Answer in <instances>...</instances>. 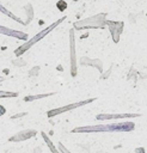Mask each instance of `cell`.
<instances>
[{"label": "cell", "instance_id": "obj_1", "mask_svg": "<svg viewBox=\"0 0 147 153\" xmlns=\"http://www.w3.org/2000/svg\"><path fill=\"white\" fill-rule=\"evenodd\" d=\"M135 129V123L130 121L111 123V124H97V126H84L72 129V133H121L131 131Z\"/></svg>", "mask_w": 147, "mask_h": 153}, {"label": "cell", "instance_id": "obj_2", "mask_svg": "<svg viewBox=\"0 0 147 153\" xmlns=\"http://www.w3.org/2000/svg\"><path fill=\"white\" fill-rule=\"evenodd\" d=\"M65 19H66V16L61 17V18H60V19H57L55 23H53L51 25H49V26H48V27H45L44 30H42V31H39L38 33H36V35H35L31 39H29L26 43H23L22 45H19V47L14 50V55H16V56H20L23 53H25L26 50H29L33 44H36V43H37V42H39L42 38H44V37H45L49 32H51L56 26H59V24H61Z\"/></svg>", "mask_w": 147, "mask_h": 153}, {"label": "cell", "instance_id": "obj_3", "mask_svg": "<svg viewBox=\"0 0 147 153\" xmlns=\"http://www.w3.org/2000/svg\"><path fill=\"white\" fill-rule=\"evenodd\" d=\"M106 25V14L105 13H98L90 18H86L80 22L74 23V29L78 30H85V29H102Z\"/></svg>", "mask_w": 147, "mask_h": 153}, {"label": "cell", "instance_id": "obj_4", "mask_svg": "<svg viewBox=\"0 0 147 153\" xmlns=\"http://www.w3.org/2000/svg\"><path fill=\"white\" fill-rule=\"evenodd\" d=\"M97 98L93 97V98H90V99H85V100H80V102H76V103H72V104H67L65 106H60V108H56V109H51V110H48L47 112V116L50 118V117H54L56 115H60V114H63V112H67V111H71V110H74L76 108H80V106H84L86 104H90L92 103L93 100H96Z\"/></svg>", "mask_w": 147, "mask_h": 153}, {"label": "cell", "instance_id": "obj_5", "mask_svg": "<svg viewBox=\"0 0 147 153\" xmlns=\"http://www.w3.org/2000/svg\"><path fill=\"white\" fill-rule=\"evenodd\" d=\"M69 48H71V75L76 76V54H75V41H74V29L69 31Z\"/></svg>", "mask_w": 147, "mask_h": 153}, {"label": "cell", "instance_id": "obj_6", "mask_svg": "<svg viewBox=\"0 0 147 153\" xmlns=\"http://www.w3.org/2000/svg\"><path fill=\"white\" fill-rule=\"evenodd\" d=\"M106 26L110 30L111 33V38L115 43H118L120 41V36L123 31V22H117V20H106Z\"/></svg>", "mask_w": 147, "mask_h": 153}, {"label": "cell", "instance_id": "obj_7", "mask_svg": "<svg viewBox=\"0 0 147 153\" xmlns=\"http://www.w3.org/2000/svg\"><path fill=\"white\" fill-rule=\"evenodd\" d=\"M37 131L35 129H23L20 131H18L17 134L12 135L8 141L11 142H18V141H24V140H27V139H31L33 136H36Z\"/></svg>", "mask_w": 147, "mask_h": 153}, {"label": "cell", "instance_id": "obj_8", "mask_svg": "<svg viewBox=\"0 0 147 153\" xmlns=\"http://www.w3.org/2000/svg\"><path fill=\"white\" fill-rule=\"evenodd\" d=\"M140 114H98L97 120H123V118H135L140 117Z\"/></svg>", "mask_w": 147, "mask_h": 153}, {"label": "cell", "instance_id": "obj_9", "mask_svg": "<svg viewBox=\"0 0 147 153\" xmlns=\"http://www.w3.org/2000/svg\"><path fill=\"white\" fill-rule=\"evenodd\" d=\"M0 35L14 37V38L22 39V41H27V33H25L23 31H19V30L10 29V27H6V26H1V25H0Z\"/></svg>", "mask_w": 147, "mask_h": 153}, {"label": "cell", "instance_id": "obj_10", "mask_svg": "<svg viewBox=\"0 0 147 153\" xmlns=\"http://www.w3.org/2000/svg\"><path fill=\"white\" fill-rule=\"evenodd\" d=\"M0 12H1V13H4V14H6L8 18H11V19H13V20H16V22H18V23H20V24H24V22H23L19 17L14 16L12 12H10V11H8L4 5H1V4H0Z\"/></svg>", "mask_w": 147, "mask_h": 153}, {"label": "cell", "instance_id": "obj_11", "mask_svg": "<svg viewBox=\"0 0 147 153\" xmlns=\"http://www.w3.org/2000/svg\"><path fill=\"white\" fill-rule=\"evenodd\" d=\"M41 135H42V137L44 139V141H45V143H47V146L49 147V149H50V152H51V153H59V151H57V149L55 148V146H54V143L51 142V140L49 139V136H48V135H47V134H45L44 131H42V133H41Z\"/></svg>", "mask_w": 147, "mask_h": 153}, {"label": "cell", "instance_id": "obj_12", "mask_svg": "<svg viewBox=\"0 0 147 153\" xmlns=\"http://www.w3.org/2000/svg\"><path fill=\"white\" fill-rule=\"evenodd\" d=\"M54 94L53 93H42V94H35V96H26L24 97V102H32V100H36V99H42V98H45V97H49Z\"/></svg>", "mask_w": 147, "mask_h": 153}, {"label": "cell", "instance_id": "obj_13", "mask_svg": "<svg viewBox=\"0 0 147 153\" xmlns=\"http://www.w3.org/2000/svg\"><path fill=\"white\" fill-rule=\"evenodd\" d=\"M18 93L17 92H12V91H0V98H11V97H17Z\"/></svg>", "mask_w": 147, "mask_h": 153}, {"label": "cell", "instance_id": "obj_14", "mask_svg": "<svg viewBox=\"0 0 147 153\" xmlns=\"http://www.w3.org/2000/svg\"><path fill=\"white\" fill-rule=\"evenodd\" d=\"M26 115V112H20V114H17V115H13V116H11V120H16V118H18V117H22V116H25Z\"/></svg>", "mask_w": 147, "mask_h": 153}, {"label": "cell", "instance_id": "obj_15", "mask_svg": "<svg viewBox=\"0 0 147 153\" xmlns=\"http://www.w3.org/2000/svg\"><path fill=\"white\" fill-rule=\"evenodd\" d=\"M2 80H4V78H2V76H0V81H2Z\"/></svg>", "mask_w": 147, "mask_h": 153}, {"label": "cell", "instance_id": "obj_16", "mask_svg": "<svg viewBox=\"0 0 147 153\" xmlns=\"http://www.w3.org/2000/svg\"><path fill=\"white\" fill-rule=\"evenodd\" d=\"M72 1H79V0H72Z\"/></svg>", "mask_w": 147, "mask_h": 153}]
</instances>
